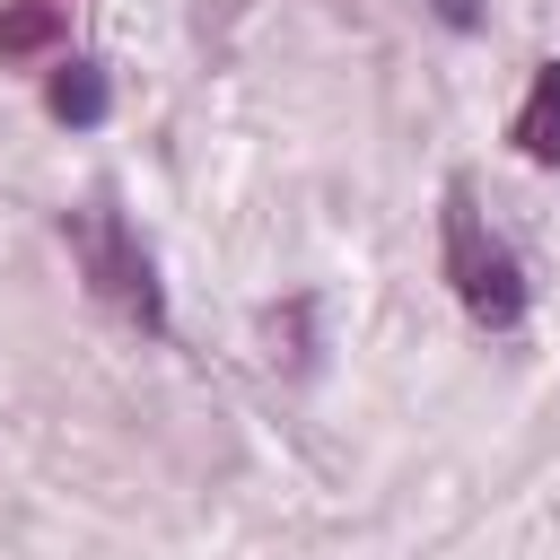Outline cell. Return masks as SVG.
<instances>
[{"mask_svg":"<svg viewBox=\"0 0 560 560\" xmlns=\"http://www.w3.org/2000/svg\"><path fill=\"white\" fill-rule=\"evenodd\" d=\"M516 149H525L534 166H560V61L534 70V88H525V105H516Z\"/></svg>","mask_w":560,"mask_h":560,"instance_id":"cell-3","label":"cell"},{"mask_svg":"<svg viewBox=\"0 0 560 560\" xmlns=\"http://www.w3.org/2000/svg\"><path fill=\"white\" fill-rule=\"evenodd\" d=\"M70 245H79V262H88V280H96V298H105L114 315H131L140 332L166 324V298H158V280H149V254L131 245V228H122L114 210H79V219H70Z\"/></svg>","mask_w":560,"mask_h":560,"instance_id":"cell-2","label":"cell"},{"mask_svg":"<svg viewBox=\"0 0 560 560\" xmlns=\"http://www.w3.org/2000/svg\"><path fill=\"white\" fill-rule=\"evenodd\" d=\"M44 105H52L61 122H105L114 88H105V70H96V61H61V70H52V88H44Z\"/></svg>","mask_w":560,"mask_h":560,"instance_id":"cell-5","label":"cell"},{"mask_svg":"<svg viewBox=\"0 0 560 560\" xmlns=\"http://www.w3.org/2000/svg\"><path fill=\"white\" fill-rule=\"evenodd\" d=\"M438 18L446 26H481V0H438Z\"/></svg>","mask_w":560,"mask_h":560,"instance_id":"cell-6","label":"cell"},{"mask_svg":"<svg viewBox=\"0 0 560 560\" xmlns=\"http://www.w3.org/2000/svg\"><path fill=\"white\" fill-rule=\"evenodd\" d=\"M61 44V0H9L0 9V61H35Z\"/></svg>","mask_w":560,"mask_h":560,"instance_id":"cell-4","label":"cell"},{"mask_svg":"<svg viewBox=\"0 0 560 560\" xmlns=\"http://www.w3.org/2000/svg\"><path fill=\"white\" fill-rule=\"evenodd\" d=\"M446 280H455L464 315L490 324V332H508V324L525 315V271H516V254L481 228L472 184H446Z\"/></svg>","mask_w":560,"mask_h":560,"instance_id":"cell-1","label":"cell"}]
</instances>
